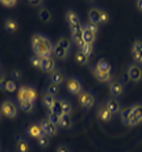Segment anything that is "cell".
Here are the masks:
<instances>
[{
	"mask_svg": "<svg viewBox=\"0 0 142 152\" xmlns=\"http://www.w3.org/2000/svg\"><path fill=\"white\" fill-rule=\"evenodd\" d=\"M135 5H137L138 11L142 12V0H138V1H135Z\"/></svg>",
	"mask_w": 142,
	"mask_h": 152,
	"instance_id": "obj_42",
	"label": "cell"
},
{
	"mask_svg": "<svg viewBox=\"0 0 142 152\" xmlns=\"http://www.w3.org/2000/svg\"><path fill=\"white\" fill-rule=\"evenodd\" d=\"M1 115H3V114H1V112H0V119H1Z\"/></svg>",
	"mask_w": 142,
	"mask_h": 152,
	"instance_id": "obj_45",
	"label": "cell"
},
{
	"mask_svg": "<svg viewBox=\"0 0 142 152\" xmlns=\"http://www.w3.org/2000/svg\"><path fill=\"white\" fill-rule=\"evenodd\" d=\"M92 75H93V77L96 79L99 83H110L112 81V75L110 74H104V72H100V71H97L96 68H92Z\"/></svg>",
	"mask_w": 142,
	"mask_h": 152,
	"instance_id": "obj_23",
	"label": "cell"
},
{
	"mask_svg": "<svg viewBox=\"0 0 142 152\" xmlns=\"http://www.w3.org/2000/svg\"><path fill=\"white\" fill-rule=\"evenodd\" d=\"M79 50H80L83 54H86L87 56H91L93 54L95 46H93V43H86V42H83L80 46H79Z\"/></svg>",
	"mask_w": 142,
	"mask_h": 152,
	"instance_id": "obj_29",
	"label": "cell"
},
{
	"mask_svg": "<svg viewBox=\"0 0 142 152\" xmlns=\"http://www.w3.org/2000/svg\"><path fill=\"white\" fill-rule=\"evenodd\" d=\"M57 97L54 96V94H52V93H49V92H43L42 93V104L47 107V110L49 109H53V107L55 106V104H57Z\"/></svg>",
	"mask_w": 142,
	"mask_h": 152,
	"instance_id": "obj_22",
	"label": "cell"
},
{
	"mask_svg": "<svg viewBox=\"0 0 142 152\" xmlns=\"http://www.w3.org/2000/svg\"><path fill=\"white\" fill-rule=\"evenodd\" d=\"M59 117H61V115H58V114H57L53 109H49V110H47V118H49L50 121H53L54 123H57V125H58Z\"/></svg>",
	"mask_w": 142,
	"mask_h": 152,
	"instance_id": "obj_35",
	"label": "cell"
},
{
	"mask_svg": "<svg viewBox=\"0 0 142 152\" xmlns=\"http://www.w3.org/2000/svg\"><path fill=\"white\" fill-rule=\"evenodd\" d=\"M78 101H79V105L82 107H84V109H91V107H93L97 104V97L93 92L84 89L78 96Z\"/></svg>",
	"mask_w": 142,
	"mask_h": 152,
	"instance_id": "obj_5",
	"label": "cell"
},
{
	"mask_svg": "<svg viewBox=\"0 0 142 152\" xmlns=\"http://www.w3.org/2000/svg\"><path fill=\"white\" fill-rule=\"evenodd\" d=\"M26 135L29 138H34V139H38L41 135H43V131H42V127H41L40 122L30 123L26 127Z\"/></svg>",
	"mask_w": 142,
	"mask_h": 152,
	"instance_id": "obj_16",
	"label": "cell"
},
{
	"mask_svg": "<svg viewBox=\"0 0 142 152\" xmlns=\"http://www.w3.org/2000/svg\"><path fill=\"white\" fill-rule=\"evenodd\" d=\"M17 110H18L17 104L11 99L4 100L0 104V112H1L3 115L7 117V118H15V117L17 115Z\"/></svg>",
	"mask_w": 142,
	"mask_h": 152,
	"instance_id": "obj_7",
	"label": "cell"
},
{
	"mask_svg": "<svg viewBox=\"0 0 142 152\" xmlns=\"http://www.w3.org/2000/svg\"><path fill=\"white\" fill-rule=\"evenodd\" d=\"M15 144H16V150H17V152H30L32 151V144L29 143V140H28L26 138L16 137Z\"/></svg>",
	"mask_w": 142,
	"mask_h": 152,
	"instance_id": "obj_18",
	"label": "cell"
},
{
	"mask_svg": "<svg viewBox=\"0 0 142 152\" xmlns=\"http://www.w3.org/2000/svg\"><path fill=\"white\" fill-rule=\"evenodd\" d=\"M104 105H105V106L110 110V113H112L113 115H115V114H117V113H120V112L122 110L121 100L117 99V97H112V96H109L108 99L105 100Z\"/></svg>",
	"mask_w": 142,
	"mask_h": 152,
	"instance_id": "obj_12",
	"label": "cell"
},
{
	"mask_svg": "<svg viewBox=\"0 0 142 152\" xmlns=\"http://www.w3.org/2000/svg\"><path fill=\"white\" fill-rule=\"evenodd\" d=\"M86 26H87V28H88V29H90L91 31H93L95 34H97V33H99V25H97V24L87 23V24H86Z\"/></svg>",
	"mask_w": 142,
	"mask_h": 152,
	"instance_id": "obj_40",
	"label": "cell"
},
{
	"mask_svg": "<svg viewBox=\"0 0 142 152\" xmlns=\"http://www.w3.org/2000/svg\"><path fill=\"white\" fill-rule=\"evenodd\" d=\"M129 113H130L132 118H133V122L134 125H140L142 123V104L141 102H137L134 105H132L130 107H128Z\"/></svg>",
	"mask_w": 142,
	"mask_h": 152,
	"instance_id": "obj_15",
	"label": "cell"
},
{
	"mask_svg": "<svg viewBox=\"0 0 142 152\" xmlns=\"http://www.w3.org/2000/svg\"><path fill=\"white\" fill-rule=\"evenodd\" d=\"M66 88L74 96H79L84 89H83V81L78 77V76H70L66 79Z\"/></svg>",
	"mask_w": 142,
	"mask_h": 152,
	"instance_id": "obj_6",
	"label": "cell"
},
{
	"mask_svg": "<svg viewBox=\"0 0 142 152\" xmlns=\"http://www.w3.org/2000/svg\"><path fill=\"white\" fill-rule=\"evenodd\" d=\"M109 93L112 97H120L125 93V83L120 79H112V81L109 83Z\"/></svg>",
	"mask_w": 142,
	"mask_h": 152,
	"instance_id": "obj_9",
	"label": "cell"
},
{
	"mask_svg": "<svg viewBox=\"0 0 142 152\" xmlns=\"http://www.w3.org/2000/svg\"><path fill=\"white\" fill-rule=\"evenodd\" d=\"M66 79L67 77H66L65 71H62L61 68H57L54 72L50 74V83H53L55 85H59V87H61L62 84L66 83Z\"/></svg>",
	"mask_w": 142,
	"mask_h": 152,
	"instance_id": "obj_17",
	"label": "cell"
},
{
	"mask_svg": "<svg viewBox=\"0 0 142 152\" xmlns=\"http://www.w3.org/2000/svg\"><path fill=\"white\" fill-rule=\"evenodd\" d=\"M46 92H49V93L54 94V96L57 97V94L59 93V85H55V84L50 83L49 85H47V88H46Z\"/></svg>",
	"mask_w": 142,
	"mask_h": 152,
	"instance_id": "obj_36",
	"label": "cell"
},
{
	"mask_svg": "<svg viewBox=\"0 0 142 152\" xmlns=\"http://www.w3.org/2000/svg\"><path fill=\"white\" fill-rule=\"evenodd\" d=\"M96 36L97 34H95L93 31H91L86 25H83V31H82V37H83V42L86 43H95V41H96Z\"/></svg>",
	"mask_w": 142,
	"mask_h": 152,
	"instance_id": "obj_24",
	"label": "cell"
},
{
	"mask_svg": "<svg viewBox=\"0 0 142 152\" xmlns=\"http://www.w3.org/2000/svg\"><path fill=\"white\" fill-rule=\"evenodd\" d=\"M0 151H1V142H0Z\"/></svg>",
	"mask_w": 142,
	"mask_h": 152,
	"instance_id": "obj_44",
	"label": "cell"
},
{
	"mask_svg": "<svg viewBox=\"0 0 142 152\" xmlns=\"http://www.w3.org/2000/svg\"><path fill=\"white\" fill-rule=\"evenodd\" d=\"M82 31L83 29L79 30V31H71V42L78 45V47L83 43V37H82Z\"/></svg>",
	"mask_w": 142,
	"mask_h": 152,
	"instance_id": "obj_31",
	"label": "cell"
},
{
	"mask_svg": "<svg viewBox=\"0 0 142 152\" xmlns=\"http://www.w3.org/2000/svg\"><path fill=\"white\" fill-rule=\"evenodd\" d=\"M20 107L25 113H32V112H34V109H36V102H32V101H23V102H20Z\"/></svg>",
	"mask_w": 142,
	"mask_h": 152,
	"instance_id": "obj_30",
	"label": "cell"
},
{
	"mask_svg": "<svg viewBox=\"0 0 142 152\" xmlns=\"http://www.w3.org/2000/svg\"><path fill=\"white\" fill-rule=\"evenodd\" d=\"M30 45L33 53L36 55L41 56V58H46V56L53 55V42L45 34L34 33L30 37Z\"/></svg>",
	"mask_w": 142,
	"mask_h": 152,
	"instance_id": "obj_1",
	"label": "cell"
},
{
	"mask_svg": "<svg viewBox=\"0 0 142 152\" xmlns=\"http://www.w3.org/2000/svg\"><path fill=\"white\" fill-rule=\"evenodd\" d=\"M17 99L20 102L23 101H32L36 102L37 100V89L34 85H21L17 91Z\"/></svg>",
	"mask_w": 142,
	"mask_h": 152,
	"instance_id": "obj_4",
	"label": "cell"
},
{
	"mask_svg": "<svg viewBox=\"0 0 142 152\" xmlns=\"http://www.w3.org/2000/svg\"><path fill=\"white\" fill-rule=\"evenodd\" d=\"M55 152H72V150H71V147L67 143H62V144L57 145Z\"/></svg>",
	"mask_w": 142,
	"mask_h": 152,
	"instance_id": "obj_37",
	"label": "cell"
},
{
	"mask_svg": "<svg viewBox=\"0 0 142 152\" xmlns=\"http://www.w3.org/2000/svg\"><path fill=\"white\" fill-rule=\"evenodd\" d=\"M57 64H58L57 58H54L53 55L46 56V58L42 59V66H41V69H42L43 72H46V74H52V72H54L57 69Z\"/></svg>",
	"mask_w": 142,
	"mask_h": 152,
	"instance_id": "obj_14",
	"label": "cell"
},
{
	"mask_svg": "<svg viewBox=\"0 0 142 152\" xmlns=\"http://www.w3.org/2000/svg\"><path fill=\"white\" fill-rule=\"evenodd\" d=\"M0 5L7 7V8H13V7L17 5V1H15V0H8V1H5V0H0Z\"/></svg>",
	"mask_w": 142,
	"mask_h": 152,
	"instance_id": "obj_38",
	"label": "cell"
},
{
	"mask_svg": "<svg viewBox=\"0 0 142 152\" xmlns=\"http://www.w3.org/2000/svg\"><path fill=\"white\" fill-rule=\"evenodd\" d=\"M41 127H42V131L43 134L47 135V137H54V135H57V132H58V125L57 123H54L53 121H50L47 117H45V118L41 119L40 122Z\"/></svg>",
	"mask_w": 142,
	"mask_h": 152,
	"instance_id": "obj_10",
	"label": "cell"
},
{
	"mask_svg": "<svg viewBox=\"0 0 142 152\" xmlns=\"http://www.w3.org/2000/svg\"><path fill=\"white\" fill-rule=\"evenodd\" d=\"M38 16H40L41 20L45 21V23H52V21H53V17H54V16H53L52 9H50V8H46V7L40 8Z\"/></svg>",
	"mask_w": 142,
	"mask_h": 152,
	"instance_id": "obj_26",
	"label": "cell"
},
{
	"mask_svg": "<svg viewBox=\"0 0 142 152\" xmlns=\"http://www.w3.org/2000/svg\"><path fill=\"white\" fill-rule=\"evenodd\" d=\"M37 143H38L40 147H42V148H46L47 145L50 144V137H47V135H41V137L37 139Z\"/></svg>",
	"mask_w": 142,
	"mask_h": 152,
	"instance_id": "obj_33",
	"label": "cell"
},
{
	"mask_svg": "<svg viewBox=\"0 0 142 152\" xmlns=\"http://www.w3.org/2000/svg\"><path fill=\"white\" fill-rule=\"evenodd\" d=\"M28 4L29 5H37V7H41V5H43L42 1H28Z\"/></svg>",
	"mask_w": 142,
	"mask_h": 152,
	"instance_id": "obj_41",
	"label": "cell"
},
{
	"mask_svg": "<svg viewBox=\"0 0 142 152\" xmlns=\"http://www.w3.org/2000/svg\"><path fill=\"white\" fill-rule=\"evenodd\" d=\"M18 28H20V23H18V20L16 17H7L4 20V29L8 33L11 34L16 33L18 30Z\"/></svg>",
	"mask_w": 142,
	"mask_h": 152,
	"instance_id": "obj_21",
	"label": "cell"
},
{
	"mask_svg": "<svg viewBox=\"0 0 142 152\" xmlns=\"http://www.w3.org/2000/svg\"><path fill=\"white\" fill-rule=\"evenodd\" d=\"M130 51H132V56H133L135 63L142 66V41L141 39H134L132 42Z\"/></svg>",
	"mask_w": 142,
	"mask_h": 152,
	"instance_id": "obj_13",
	"label": "cell"
},
{
	"mask_svg": "<svg viewBox=\"0 0 142 152\" xmlns=\"http://www.w3.org/2000/svg\"><path fill=\"white\" fill-rule=\"evenodd\" d=\"M5 91L8 92H17V83L13 80V79H8L7 80V85H5Z\"/></svg>",
	"mask_w": 142,
	"mask_h": 152,
	"instance_id": "obj_34",
	"label": "cell"
},
{
	"mask_svg": "<svg viewBox=\"0 0 142 152\" xmlns=\"http://www.w3.org/2000/svg\"><path fill=\"white\" fill-rule=\"evenodd\" d=\"M65 18H66V23H67L68 26H71V25H75V24L82 23V21H80V15H79V12L77 11V9H74V8L67 9V12H66Z\"/></svg>",
	"mask_w": 142,
	"mask_h": 152,
	"instance_id": "obj_19",
	"label": "cell"
},
{
	"mask_svg": "<svg viewBox=\"0 0 142 152\" xmlns=\"http://www.w3.org/2000/svg\"><path fill=\"white\" fill-rule=\"evenodd\" d=\"M88 23L92 24H105L109 20V15L107 13L105 9L100 8V7H92L88 11Z\"/></svg>",
	"mask_w": 142,
	"mask_h": 152,
	"instance_id": "obj_3",
	"label": "cell"
},
{
	"mask_svg": "<svg viewBox=\"0 0 142 152\" xmlns=\"http://www.w3.org/2000/svg\"><path fill=\"white\" fill-rule=\"evenodd\" d=\"M97 117L103 122H110L115 115L110 113V110L104 104H102V105H99V107H97Z\"/></svg>",
	"mask_w": 142,
	"mask_h": 152,
	"instance_id": "obj_20",
	"label": "cell"
},
{
	"mask_svg": "<svg viewBox=\"0 0 142 152\" xmlns=\"http://www.w3.org/2000/svg\"><path fill=\"white\" fill-rule=\"evenodd\" d=\"M71 42L66 37H59L53 43V56L57 59H66L70 55Z\"/></svg>",
	"mask_w": 142,
	"mask_h": 152,
	"instance_id": "obj_2",
	"label": "cell"
},
{
	"mask_svg": "<svg viewBox=\"0 0 142 152\" xmlns=\"http://www.w3.org/2000/svg\"><path fill=\"white\" fill-rule=\"evenodd\" d=\"M42 59L43 58H41V56L33 54V55L30 56V64L33 66V67H36V68H41V66H42Z\"/></svg>",
	"mask_w": 142,
	"mask_h": 152,
	"instance_id": "obj_32",
	"label": "cell"
},
{
	"mask_svg": "<svg viewBox=\"0 0 142 152\" xmlns=\"http://www.w3.org/2000/svg\"><path fill=\"white\" fill-rule=\"evenodd\" d=\"M12 77H13V80H21L23 79V71L18 68H15L13 71H12Z\"/></svg>",
	"mask_w": 142,
	"mask_h": 152,
	"instance_id": "obj_39",
	"label": "cell"
},
{
	"mask_svg": "<svg viewBox=\"0 0 142 152\" xmlns=\"http://www.w3.org/2000/svg\"><path fill=\"white\" fill-rule=\"evenodd\" d=\"M53 110L58 114V115H63V114H71L72 113V105L68 100L66 99H58L57 100L55 106Z\"/></svg>",
	"mask_w": 142,
	"mask_h": 152,
	"instance_id": "obj_11",
	"label": "cell"
},
{
	"mask_svg": "<svg viewBox=\"0 0 142 152\" xmlns=\"http://www.w3.org/2000/svg\"><path fill=\"white\" fill-rule=\"evenodd\" d=\"M95 68L100 72H104V74H110L112 75V66L109 64L105 59H100L99 62L95 64Z\"/></svg>",
	"mask_w": 142,
	"mask_h": 152,
	"instance_id": "obj_25",
	"label": "cell"
},
{
	"mask_svg": "<svg viewBox=\"0 0 142 152\" xmlns=\"http://www.w3.org/2000/svg\"><path fill=\"white\" fill-rule=\"evenodd\" d=\"M1 72H3V64H1V62H0V76H3Z\"/></svg>",
	"mask_w": 142,
	"mask_h": 152,
	"instance_id": "obj_43",
	"label": "cell"
},
{
	"mask_svg": "<svg viewBox=\"0 0 142 152\" xmlns=\"http://www.w3.org/2000/svg\"><path fill=\"white\" fill-rule=\"evenodd\" d=\"M72 126V117L71 114H63V115L59 117L58 121V127L61 129H68Z\"/></svg>",
	"mask_w": 142,
	"mask_h": 152,
	"instance_id": "obj_27",
	"label": "cell"
},
{
	"mask_svg": "<svg viewBox=\"0 0 142 152\" xmlns=\"http://www.w3.org/2000/svg\"><path fill=\"white\" fill-rule=\"evenodd\" d=\"M126 72H128V76L132 81L134 83H138V81L142 80V66L138 64L135 62H132L128 64L126 67Z\"/></svg>",
	"mask_w": 142,
	"mask_h": 152,
	"instance_id": "obj_8",
	"label": "cell"
},
{
	"mask_svg": "<svg viewBox=\"0 0 142 152\" xmlns=\"http://www.w3.org/2000/svg\"><path fill=\"white\" fill-rule=\"evenodd\" d=\"M75 61L80 66H87L88 62H90V56H87L86 54H83L80 50H78V51L75 53Z\"/></svg>",
	"mask_w": 142,
	"mask_h": 152,
	"instance_id": "obj_28",
	"label": "cell"
}]
</instances>
